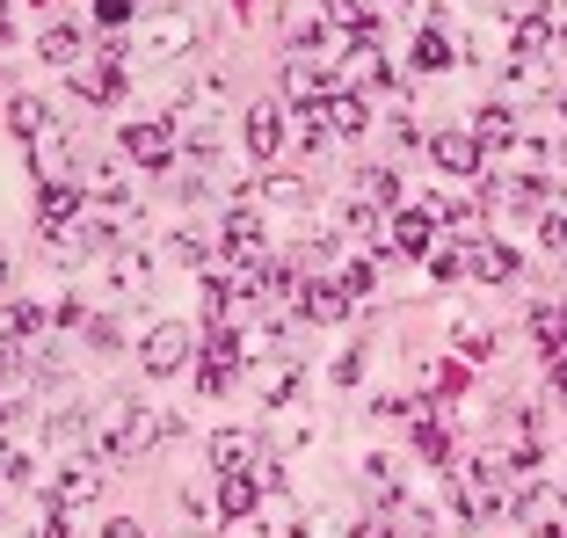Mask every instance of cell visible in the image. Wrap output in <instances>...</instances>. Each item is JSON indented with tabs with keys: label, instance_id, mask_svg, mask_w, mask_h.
<instances>
[{
	"label": "cell",
	"instance_id": "cell-34",
	"mask_svg": "<svg viewBox=\"0 0 567 538\" xmlns=\"http://www.w3.org/2000/svg\"><path fill=\"white\" fill-rule=\"evenodd\" d=\"M183 517L197 524V531H212V524H226V509H218V495H204V488H189L183 495Z\"/></svg>",
	"mask_w": 567,
	"mask_h": 538
},
{
	"label": "cell",
	"instance_id": "cell-42",
	"mask_svg": "<svg viewBox=\"0 0 567 538\" xmlns=\"http://www.w3.org/2000/svg\"><path fill=\"white\" fill-rule=\"evenodd\" d=\"M102 538H146V531H138L132 517H110V524H102Z\"/></svg>",
	"mask_w": 567,
	"mask_h": 538
},
{
	"label": "cell",
	"instance_id": "cell-4",
	"mask_svg": "<svg viewBox=\"0 0 567 538\" xmlns=\"http://www.w3.org/2000/svg\"><path fill=\"white\" fill-rule=\"evenodd\" d=\"M240 386V342H234V328H212V350H204V364H197V393H234Z\"/></svg>",
	"mask_w": 567,
	"mask_h": 538
},
{
	"label": "cell",
	"instance_id": "cell-29",
	"mask_svg": "<svg viewBox=\"0 0 567 538\" xmlns=\"http://www.w3.org/2000/svg\"><path fill=\"white\" fill-rule=\"evenodd\" d=\"M146 51H153V59H183V51H189V22H183V15H167V22H153Z\"/></svg>",
	"mask_w": 567,
	"mask_h": 538
},
{
	"label": "cell",
	"instance_id": "cell-20",
	"mask_svg": "<svg viewBox=\"0 0 567 538\" xmlns=\"http://www.w3.org/2000/svg\"><path fill=\"white\" fill-rule=\"evenodd\" d=\"M364 124H371L364 95H350V87H334V95H328V132H334V138H357Z\"/></svg>",
	"mask_w": 567,
	"mask_h": 538
},
{
	"label": "cell",
	"instance_id": "cell-9",
	"mask_svg": "<svg viewBox=\"0 0 567 538\" xmlns=\"http://www.w3.org/2000/svg\"><path fill=\"white\" fill-rule=\"evenodd\" d=\"M124 153H132L138 168H167V161H175V124H132V132H124Z\"/></svg>",
	"mask_w": 567,
	"mask_h": 538
},
{
	"label": "cell",
	"instance_id": "cell-19",
	"mask_svg": "<svg viewBox=\"0 0 567 538\" xmlns=\"http://www.w3.org/2000/svg\"><path fill=\"white\" fill-rule=\"evenodd\" d=\"M51 495H73V503H87V495H102V452H81L66 473H59V488Z\"/></svg>",
	"mask_w": 567,
	"mask_h": 538
},
{
	"label": "cell",
	"instance_id": "cell-41",
	"mask_svg": "<svg viewBox=\"0 0 567 538\" xmlns=\"http://www.w3.org/2000/svg\"><path fill=\"white\" fill-rule=\"evenodd\" d=\"M132 15V0H95V22H124Z\"/></svg>",
	"mask_w": 567,
	"mask_h": 538
},
{
	"label": "cell",
	"instance_id": "cell-32",
	"mask_svg": "<svg viewBox=\"0 0 567 538\" xmlns=\"http://www.w3.org/2000/svg\"><path fill=\"white\" fill-rule=\"evenodd\" d=\"M81 189H95V197L124 204V175H117V161H81Z\"/></svg>",
	"mask_w": 567,
	"mask_h": 538
},
{
	"label": "cell",
	"instance_id": "cell-30",
	"mask_svg": "<svg viewBox=\"0 0 567 538\" xmlns=\"http://www.w3.org/2000/svg\"><path fill=\"white\" fill-rule=\"evenodd\" d=\"M415 452L430 458V466H451V458H458V437H451L444 422H422V430H415Z\"/></svg>",
	"mask_w": 567,
	"mask_h": 538
},
{
	"label": "cell",
	"instance_id": "cell-33",
	"mask_svg": "<svg viewBox=\"0 0 567 538\" xmlns=\"http://www.w3.org/2000/svg\"><path fill=\"white\" fill-rule=\"evenodd\" d=\"M357 204H401V175L393 168H364L357 175Z\"/></svg>",
	"mask_w": 567,
	"mask_h": 538
},
{
	"label": "cell",
	"instance_id": "cell-25",
	"mask_svg": "<svg viewBox=\"0 0 567 538\" xmlns=\"http://www.w3.org/2000/svg\"><path fill=\"white\" fill-rule=\"evenodd\" d=\"M430 234H436V219H430V211H422V204H415V211H401V219H393V248H401V255H422V248H430Z\"/></svg>",
	"mask_w": 567,
	"mask_h": 538
},
{
	"label": "cell",
	"instance_id": "cell-45",
	"mask_svg": "<svg viewBox=\"0 0 567 538\" xmlns=\"http://www.w3.org/2000/svg\"><path fill=\"white\" fill-rule=\"evenodd\" d=\"M0 284H8V248H0Z\"/></svg>",
	"mask_w": 567,
	"mask_h": 538
},
{
	"label": "cell",
	"instance_id": "cell-37",
	"mask_svg": "<svg viewBox=\"0 0 567 538\" xmlns=\"http://www.w3.org/2000/svg\"><path fill=\"white\" fill-rule=\"evenodd\" d=\"M415 66H422V73L451 66V44H444V37H436V30H422V37H415Z\"/></svg>",
	"mask_w": 567,
	"mask_h": 538
},
{
	"label": "cell",
	"instance_id": "cell-43",
	"mask_svg": "<svg viewBox=\"0 0 567 538\" xmlns=\"http://www.w3.org/2000/svg\"><path fill=\"white\" fill-rule=\"evenodd\" d=\"M553 393L567 401V356H553Z\"/></svg>",
	"mask_w": 567,
	"mask_h": 538
},
{
	"label": "cell",
	"instance_id": "cell-26",
	"mask_svg": "<svg viewBox=\"0 0 567 538\" xmlns=\"http://www.w3.org/2000/svg\"><path fill=\"white\" fill-rule=\"evenodd\" d=\"M532 335H538V350H546V356H567V306H538Z\"/></svg>",
	"mask_w": 567,
	"mask_h": 538
},
{
	"label": "cell",
	"instance_id": "cell-47",
	"mask_svg": "<svg viewBox=\"0 0 567 538\" xmlns=\"http://www.w3.org/2000/svg\"><path fill=\"white\" fill-rule=\"evenodd\" d=\"M560 51H567V30H560Z\"/></svg>",
	"mask_w": 567,
	"mask_h": 538
},
{
	"label": "cell",
	"instance_id": "cell-28",
	"mask_svg": "<svg viewBox=\"0 0 567 538\" xmlns=\"http://www.w3.org/2000/svg\"><path fill=\"white\" fill-rule=\"evenodd\" d=\"M255 386H262L269 407H284L291 393H299V364H291V356H284V364H262V371H255Z\"/></svg>",
	"mask_w": 567,
	"mask_h": 538
},
{
	"label": "cell",
	"instance_id": "cell-22",
	"mask_svg": "<svg viewBox=\"0 0 567 538\" xmlns=\"http://www.w3.org/2000/svg\"><path fill=\"white\" fill-rule=\"evenodd\" d=\"M8 132H16V138H30V146H37V138L51 132V110H44L37 95H8Z\"/></svg>",
	"mask_w": 567,
	"mask_h": 538
},
{
	"label": "cell",
	"instance_id": "cell-24",
	"mask_svg": "<svg viewBox=\"0 0 567 538\" xmlns=\"http://www.w3.org/2000/svg\"><path fill=\"white\" fill-rule=\"evenodd\" d=\"M248 458H255V437H248V430H218V437H212V466L218 473H248Z\"/></svg>",
	"mask_w": 567,
	"mask_h": 538
},
{
	"label": "cell",
	"instance_id": "cell-11",
	"mask_svg": "<svg viewBox=\"0 0 567 538\" xmlns=\"http://www.w3.org/2000/svg\"><path fill=\"white\" fill-rule=\"evenodd\" d=\"M102 524H95V509L87 503H73V495H51V509H44V538H95Z\"/></svg>",
	"mask_w": 567,
	"mask_h": 538
},
{
	"label": "cell",
	"instance_id": "cell-14",
	"mask_svg": "<svg viewBox=\"0 0 567 538\" xmlns=\"http://www.w3.org/2000/svg\"><path fill=\"white\" fill-rule=\"evenodd\" d=\"M473 277H481V284H517L524 262H517V248H502V240H481V248H473Z\"/></svg>",
	"mask_w": 567,
	"mask_h": 538
},
{
	"label": "cell",
	"instance_id": "cell-8",
	"mask_svg": "<svg viewBox=\"0 0 567 538\" xmlns=\"http://www.w3.org/2000/svg\"><path fill=\"white\" fill-rule=\"evenodd\" d=\"M284 44L291 51L328 44V0H291V8H284Z\"/></svg>",
	"mask_w": 567,
	"mask_h": 538
},
{
	"label": "cell",
	"instance_id": "cell-31",
	"mask_svg": "<svg viewBox=\"0 0 567 538\" xmlns=\"http://www.w3.org/2000/svg\"><path fill=\"white\" fill-rule=\"evenodd\" d=\"M81 102H95V110H110V102H124V66L117 59H102V73L81 87Z\"/></svg>",
	"mask_w": 567,
	"mask_h": 538
},
{
	"label": "cell",
	"instance_id": "cell-23",
	"mask_svg": "<svg viewBox=\"0 0 567 538\" xmlns=\"http://www.w3.org/2000/svg\"><path fill=\"white\" fill-rule=\"evenodd\" d=\"M44 335V306H8V320H0V350H22V342Z\"/></svg>",
	"mask_w": 567,
	"mask_h": 538
},
{
	"label": "cell",
	"instance_id": "cell-36",
	"mask_svg": "<svg viewBox=\"0 0 567 538\" xmlns=\"http://www.w3.org/2000/svg\"><path fill=\"white\" fill-rule=\"evenodd\" d=\"M466 393V371L458 364H430V401H458Z\"/></svg>",
	"mask_w": 567,
	"mask_h": 538
},
{
	"label": "cell",
	"instance_id": "cell-17",
	"mask_svg": "<svg viewBox=\"0 0 567 538\" xmlns=\"http://www.w3.org/2000/svg\"><path fill=\"white\" fill-rule=\"evenodd\" d=\"M284 95H299V102H320V95H334V81L306 59V51H291V66H284Z\"/></svg>",
	"mask_w": 567,
	"mask_h": 538
},
{
	"label": "cell",
	"instance_id": "cell-35",
	"mask_svg": "<svg viewBox=\"0 0 567 538\" xmlns=\"http://www.w3.org/2000/svg\"><path fill=\"white\" fill-rule=\"evenodd\" d=\"M466 269H473V248H436V255H430V277H436V284L466 277Z\"/></svg>",
	"mask_w": 567,
	"mask_h": 538
},
{
	"label": "cell",
	"instance_id": "cell-12",
	"mask_svg": "<svg viewBox=\"0 0 567 538\" xmlns=\"http://www.w3.org/2000/svg\"><path fill=\"white\" fill-rule=\"evenodd\" d=\"M218 509H226V524L255 517V509H262V473H226V480H218Z\"/></svg>",
	"mask_w": 567,
	"mask_h": 538
},
{
	"label": "cell",
	"instance_id": "cell-5",
	"mask_svg": "<svg viewBox=\"0 0 567 538\" xmlns=\"http://www.w3.org/2000/svg\"><path fill=\"white\" fill-rule=\"evenodd\" d=\"M81 183H44L37 189V234H66V226H81Z\"/></svg>",
	"mask_w": 567,
	"mask_h": 538
},
{
	"label": "cell",
	"instance_id": "cell-10",
	"mask_svg": "<svg viewBox=\"0 0 567 538\" xmlns=\"http://www.w3.org/2000/svg\"><path fill=\"white\" fill-rule=\"evenodd\" d=\"M430 161L444 175H481V138H473V132H436L430 138Z\"/></svg>",
	"mask_w": 567,
	"mask_h": 538
},
{
	"label": "cell",
	"instance_id": "cell-27",
	"mask_svg": "<svg viewBox=\"0 0 567 538\" xmlns=\"http://www.w3.org/2000/svg\"><path fill=\"white\" fill-rule=\"evenodd\" d=\"M81 37L87 30H73V22H51V30L37 37V51H44L51 66H73V59H81Z\"/></svg>",
	"mask_w": 567,
	"mask_h": 538
},
{
	"label": "cell",
	"instance_id": "cell-1",
	"mask_svg": "<svg viewBox=\"0 0 567 538\" xmlns=\"http://www.w3.org/2000/svg\"><path fill=\"white\" fill-rule=\"evenodd\" d=\"M81 430L95 444H110L117 458H138V452H153L161 437H183V415H161V407H146V401H110L102 415H87Z\"/></svg>",
	"mask_w": 567,
	"mask_h": 538
},
{
	"label": "cell",
	"instance_id": "cell-16",
	"mask_svg": "<svg viewBox=\"0 0 567 538\" xmlns=\"http://www.w3.org/2000/svg\"><path fill=\"white\" fill-rule=\"evenodd\" d=\"M153 291V262L146 255H117L110 262V299H146Z\"/></svg>",
	"mask_w": 567,
	"mask_h": 538
},
{
	"label": "cell",
	"instance_id": "cell-46",
	"mask_svg": "<svg viewBox=\"0 0 567 538\" xmlns=\"http://www.w3.org/2000/svg\"><path fill=\"white\" fill-rule=\"evenodd\" d=\"M153 8H183V0H153Z\"/></svg>",
	"mask_w": 567,
	"mask_h": 538
},
{
	"label": "cell",
	"instance_id": "cell-7",
	"mask_svg": "<svg viewBox=\"0 0 567 538\" xmlns=\"http://www.w3.org/2000/svg\"><path fill=\"white\" fill-rule=\"evenodd\" d=\"M183 356H189V328H175V320H161V328L138 342V364H146L153 379H167V371L183 364Z\"/></svg>",
	"mask_w": 567,
	"mask_h": 538
},
{
	"label": "cell",
	"instance_id": "cell-40",
	"mask_svg": "<svg viewBox=\"0 0 567 538\" xmlns=\"http://www.w3.org/2000/svg\"><path fill=\"white\" fill-rule=\"evenodd\" d=\"M87 342H95V350H117V342H124V335H117V328H110V320H102V313H95V320H87Z\"/></svg>",
	"mask_w": 567,
	"mask_h": 538
},
{
	"label": "cell",
	"instance_id": "cell-38",
	"mask_svg": "<svg viewBox=\"0 0 567 538\" xmlns=\"http://www.w3.org/2000/svg\"><path fill=\"white\" fill-rule=\"evenodd\" d=\"M481 8H495L509 22H546V0H481Z\"/></svg>",
	"mask_w": 567,
	"mask_h": 538
},
{
	"label": "cell",
	"instance_id": "cell-3",
	"mask_svg": "<svg viewBox=\"0 0 567 538\" xmlns=\"http://www.w3.org/2000/svg\"><path fill=\"white\" fill-rule=\"evenodd\" d=\"M393 81V73H385V44L379 37H350V51H342V59H334V87H385Z\"/></svg>",
	"mask_w": 567,
	"mask_h": 538
},
{
	"label": "cell",
	"instance_id": "cell-15",
	"mask_svg": "<svg viewBox=\"0 0 567 538\" xmlns=\"http://www.w3.org/2000/svg\"><path fill=\"white\" fill-rule=\"evenodd\" d=\"M277 146H284L277 102H255V110H248V153H255V161H277Z\"/></svg>",
	"mask_w": 567,
	"mask_h": 538
},
{
	"label": "cell",
	"instance_id": "cell-13",
	"mask_svg": "<svg viewBox=\"0 0 567 538\" xmlns=\"http://www.w3.org/2000/svg\"><path fill=\"white\" fill-rule=\"evenodd\" d=\"M546 204V183H532V175H502V183H487V211H538Z\"/></svg>",
	"mask_w": 567,
	"mask_h": 538
},
{
	"label": "cell",
	"instance_id": "cell-18",
	"mask_svg": "<svg viewBox=\"0 0 567 538\" xmlns=\"http://www.w3.org/2000/svg\"><path fill=\"white\" fill-rule=\"evenodd\" d=\"M248 204H284V211H306V204H313V189H306L299 175H262V183L248 189Z\"/></svg>",
	"mask_w": 567,
	"mask_h": 538
},
{
	"label": "cell",
	"instance_id": "cell-21",
	"mask_svg": "<svg viewBox=\"0 0 567 538\" xmlns=\"http://www.w3.org/2000/svg\"><path fill=\"white\" fill-rule=\"evenodd\" d=\"M473 138H481V153H502L509 138H517V117H509V102H487L481 117H473Z\"/></svg>",
	"mask_w": 567,
	"mask_h": 538
},
{
	"label": "cell",
	"instance_id": "cell-39",
	"mask_svg": "<svg viewBox=\"0 0 567 538\" xmlns=\"http://www.w3.org/2000/svg\"><path fill=\"white\" fill-rule=\"evenodd\" d=\"M546 248L567 255V211H546Z\"/></svg>",
	"mask_w": 567,
	"mask_h": 538
},
{
	"label": "cell",
	"instance_id": "cell-44",
	"mask_svg": "<svg viewBox=\"0 0 567 538\" xmlns=\"http://www.w3.org/2000/svg\"><path fill=\"white\" fill-rule=\"evenodd\" d=\"M553 168H560V175H567V138H560V146H553Z\"/></svg>",
	"mask_w": 567,
	"mask_h": 538
},
{
	"label": "cell",
	"instance_id": "cell-6",
	"mask_svg": "<svg viewBox=\"0 0 567 538\" xmlns=\"http://www.w3.org/2000/svg\"><path fill=\"white\" fill-rule=\"evenodd\" d=\"M350 291H342V277H328V269H320V277H306V306L299 313L313 320V328H334V320H350Z\"/></svg>",
	"mask_w": 567,
	"mask_h": 538
},
{
	"label": "cell",
	"instance_id": "cell-2",
	"mask_svg": "<svg viewBox=\"0 0 567 538\" xmlns=\"http://www.w3.org/2000/svg\"><path fill=\"white\" fill-rule=\"evenodd\" d=\"M262 240H269V219L255 211L248 197L218 219V255H226V262H262Z\"/></svg>",
	"mask_w": 567,
	"mask_h": 538
}]
</instances>
